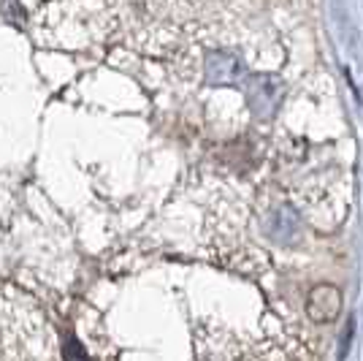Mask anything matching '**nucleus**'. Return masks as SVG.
<instances>
[{
    "instance_id": "f257e3e1",
    "label": "nucleus",
    "mask_w": 363,
    "mask_h": 361,
    "mask_svg": "<svg viewBox=\"0 0 363 361\" xmlns=\"http://www.w3.org/2000/svg\"><path fill=\"white\" fill-rule=\"evenodd\" d=\"M306 310H309V318H312V320L328 323V320H333V318L339 316V310H342V293L333 286H318L312 291V296H309Z\"/></svg>"
}]
</instances>
